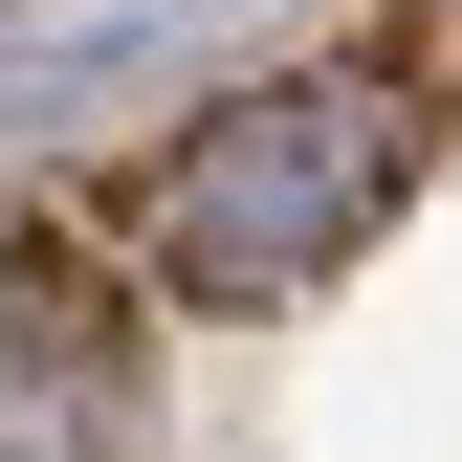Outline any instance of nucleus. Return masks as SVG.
Returning <instances> with one entry per match:
<instances>
[{"instance_id": "nucleus-1", "label": "nucleus", "mask_w": 462, "mask_h": 462, "mask_svg": "<svg viewBox=\"0 0 462 462\" xmlns=\"http://www.w3.org/2000/svg\"><path fill=\"white\" fill-rule=\"evenodd\" d=\"M419 177V88L396 67H286V88H220L177 154H154V286H199V309H286V286H330L396 220Z\"/></svg>"}]
</instances>
